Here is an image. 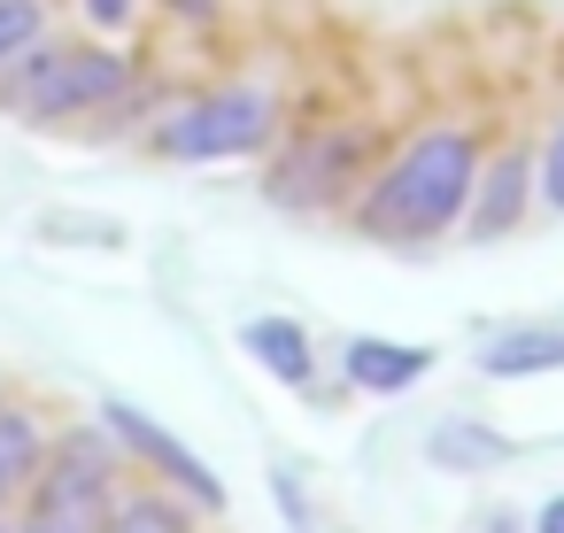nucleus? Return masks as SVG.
Segmentation results:
<instances>
[{
  "mask_svg": "<svg viewBox=\"0 0 564 533\" xmlns=\"http://www.w3.org/2000/svg\"><path fill=\"white\" fill-rule=\"evenodd\" d=\"M525 194H533V163L510 148V155H495L487 163V178L471 186V209H464V225H471V240H502L518 217H525Z\"/></svg>",
  "mask_w": 564,
  "mask_h": 533,
  "instance_id": "8",
  "label": "nucleus"
},
{
  "mask_svg": "<svg viewBox=\"0 0 564 533\" xmlns=\"http://www.w3.org/2000/svg\"><path fill=\"white\" fill-rule=\"evenodd\" d=\"M101 533H194V525H186V510L163 487H132V494H109Z\"/></svg>",
  "mask_w": 564,
  "mask_h": 533,
  "instance_id": "14",
  "label": "nucleus"
},
{
  "mask_svg": "<svg viewBox=\"0 0 564 533\" xmlns=\"http://www.w3.org/2000/svg\"><path fill=\"white\" fill-rule=\"evenodd\" d=\"M379 155V132L371 124H333V132H302L279 148L271 163V202L279 209H333L348 194H364V163Z\"/></svg>",
  "mask_w": 564,
  "mask_h": 533,
  "instance_id": "4",
  "label": "nucleus"
},
{
  "mask_svg": "<svg viewBox=\"0 0 564 533\" xmlns=\"http://www.w3.org/2000/svg\"><path fill=\"white\" fill-rule=\"evenodd\" d=\"M178 17H186V24H209V17H217V0H178Z\"/></svg>",
  "mask_w": 564,
  "mask_h": 533,
  "instance_id": "19",
  "label": "nucleus"
},
{
  "mask_svg": "<svg viewBox=\"0 0 564 533\" xmlns=\"http://www.w3.org/2000/svg\"><path fill=\"white\" fill-rule=\"evenodd\" d=\"M271 140H279V101L263 86H217L155 124V155L171 163H232V155H263Z\"/></svg>",
  "mask_w": 564,
  "mask_h": 533,
  "instance_id": "3",
  "label": "nucleus"
},
{
  "mask_svg": "<svg viewBox=\"0 0 564 533\" xmlns=\"http://www.w3.org/2000/svg\"><path fill=\"white\" fill-rule=\"evenodd\" d=\"M541 202L549 209H564V124L549 132V148H541Z\"/></svg>",
  "mask_w": 564,
  "mask_h": 533,
  "instance_id": "16",
  "label": "nucleus"
},
{
  "mask_svg": "<svg viewBox=\"0 0 564 533\" xmlns=\"http://www.w3.org/2000/svg\"><path fill=\"white\" fill-rule=\"evenodd\" d=\"M0 533H17V510H0Z\"/></svg>",
  "mask_w": 564,
  "mask_h": 533,
  "instance_id": "20",
  "label": "nucleus"
},
{
  "mask_svg": "<svg viewBox=\"0 0 564 533\" xmlns=\"http://www.w3.org/2000/svg\"><path fill=\"white\" fill-rule=\"evenodd\" d=\"M117 433L109 425H70V433H47V456H40V479H78V487H117Z\"/></svg>",
  "mask_w": 564,
  "mask_h": 533,
  "instance_id": "9",
  "label": "nucleus"
},
{
  "mask_svg": "<svg viewBox=\"0 0 564 533\" xmlns=\"http://www.w3.org/2000/svg\"><path fill=\"white\" fill-rule=\"evenodd\" d=\"M425 371H433V348H417V340H348V356H340V379L356 394H410Z\"/></svg>",
  "mask_w": 564,
  "mask_h": 533,
  "instance_id": "7",
  "label": "nucleus"
},
{
  "mask_svg": "<svg viewBox=\"0 0 564 533\" xmlns=\"http://www.w3.org/2000/svg\"><path fill=\"white\" fill-rule=\"evenodd\" d=\"M124 55H101V47H24L17 55V78L0 86V109L17 117H40V124H63V117H86V109H109L124 94Z\"/></svg>",
  "mask_w": 564,
  "mask_h": 533,
  "instance_id": "2",
  "label": "nucleus"
},
{
  "mask_svg": "<svg viewBox=\"0 0 564 533\" xmlns=\"http://www.w3.org/2000/svg\"><path fill=\"white\" fill-rule=\"evenodd\" d=\"M240 348L271 371V379H286L294 394H310V371H317V356H310V333L294 325V317H248L240 325Z\"/></svg>",
  "mask_w": 564,
  "mask_h": 533,
  "instance_id": "11",
  "label": "nucleus"
},
{
  "mask_svg": "<svg viewBox=\"0 0 564 533\" xmlns=\"http://www.w3.org/2000/svg\"><path fill=\"white\" fill-rule=\"evenodd\" d=\"M78 9H86L94 24H109V32H117V24H132V0H78Z\"/></svg>",
  "mask_w": 564,
  "mask_h": 533,
  "instance_id": "17",
  "label": "nucleus"
},
{
  "mask_svg": "<svg viewBox=\"0 0 564 533\" xmlns=\"http://www.w3.org/2000/svg\"><path fill=\"white\" fill-rule=\"evenodd\" d=\"M101 425L117 433V448H124L132 464H148V471H155L163 487H178L186 502H202V510H225V502H232V494H225V479H217V471H209V464H202V456H194L163 417H148V410H132V402H109V410H101Z\"/></svg>",
  "mask_w": 564,
  "mask_h": 533,
  "instance_id": "5",
  "label": "nucleus"
},
{
  "mask_svg": "<svg viewBox=\"0 0 564 533\" xmlns=\"http://www.w3.org/2000/svg\"><path fill=\"white\" fill-rule=\"evenodd\" d=\"M479 186V132L464 124H433L417 132L364 194H356V232L364 240H441L448 225H464Z\"/></svg>",
  "mask_w": 564,
  "mask_h": 533,
  "instance_id": "1",
  "label": "nucleus"
},
{
  "mask_svg": "<svg viewBox=\"0 0 564 533\" xmlns=\"http://www.w3.org/2000/svg\"><path fill=\"white\" fill-rule=\"evenodd\" d=\"M533 533H564V494H549V502H541V518H533Z\"/></svg>",
  "mask_w": 564,
  "mask_h": 533,
  "instance_id": "18",
  "label": "nucleus"
},
{
  "mask_svg": "<svg viewBox=\"0 0 564 533\" xmlns=\"http://www.w3.org/2000/svg\"><path fill=\"white\" fill-rule=\"evenodd\" d=\"M109 494H117V487L32 479V494H24V510H17V533H101V518H109Z\"/></svg>",
  "mask_w": 564,
  "mask_h": 533,
  "instance_id": "6",
  "label": "nucleus"
},
{
  "mask_svg": "<svg viewBox=\"0 0 564 533\" xmlns=\"http://www.w3.org/2000/svg\"><path fill=\"white\" fill-rule=\"evenodd\" d=\"M479 371L487 379H541V371H564V325H510L479 348Z\"/></svg>",
  "mask_w": 564,
  "mask_h": 533,
  "instance_id": "10",
  "label": "nucleus"
},
{
  "mask_svg": "<svg viewBox=\"0 0 564 533\" xmlns=\"http://www.w3.org/2000/svg\"><path fill=\"white\" fill-rule=\"evenodd\" d=\"M40 456H47V425H40L24 402H0V510L32 494Z\"/></svg>",
  "mask_w": 564,
  "mask_h": 533,
  "instance_id": "12",
  "label": "nucleus"
},
{
  "mask_svg": "<svg viewBox=\"0 0 564 533\" xmlns=\"http://www.w3.org/2000/svg\"><path fill=\"white\" fill-rule=\"evenodd\" d=\"M425 456H433L441 471H502V464L518 456V440H502V433L479 425V417H441L433 440H425Z\"/></svg>",
  "mask_w": 564,
  "mask_h": 533,
  "instance_id": "13",
  "label": "nucleus"
},
{
  "mask_svg": "<svg viewBox=\"0 0 564 533\" xmlns=\"http://www.w3.org/2000/svg\"><path fill=\"white\" fill-rule=\"evenodd\" d=\"M0 402H9V387H0Z\"/></svg>",
  "mask_w": 564,
  "mask_h": 533,
  "instance_id": "21",
  "label": "nucleus"
},
{
  "mask_svg": "<svg viewBox=\"0 0 564 533\" xmlns=\"http://www.w3.org/2000/svg\"><path fill=\"white\" fill-rule=\"evenodd\" d=\"M40 0H0V63H17L32 40H40Z\"/></svg>",
  "mask_w": 564,
  "mask_h": 533,
  "instance_id": "15",
  "label": "nucleus"
}]
</instances>
